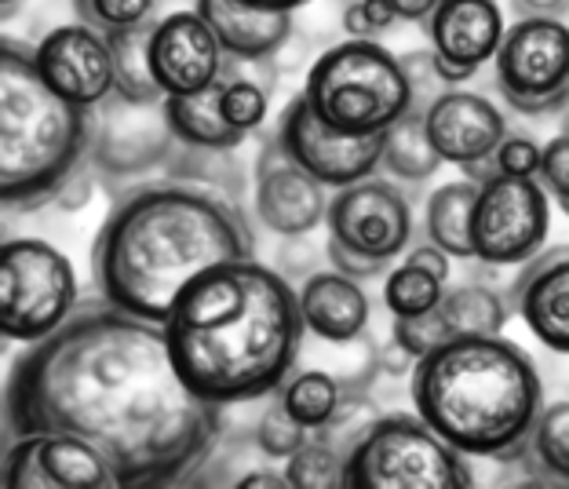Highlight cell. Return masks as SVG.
Returning <instances> with one entry per match:
<instances>
[{
	"mask_svg": "<svg viewBox=\"0 0 569 489\" xmlns=\"http://www.w3.org/2000/svg\"><path fill=\"white\" fill-rule=\"evenodd\" d=\"M417 417L463 457L515 465L545 409L533 358L503 337H452L412 362Z\"/></svg>",
	"mask_w": 569,
	"mask_h": 489,
	"instance_id": "4",
	"label": "cell"
},
{
	"mask_svg": "<svg viewBox=\"0 0 569 489\" xmlns=\"http://www.w3.org/2000/svg\"><path fill=\"white\" fill-rule=\"evenodd\" d=\"M478 183L475 179H457V183L438 187L423 204V234L452 260H475L471 244V212H475Z\"/></svg>",
	"mask_w": 569,
	"mask_h": 489,
	"instance_id": "24",
	"label": "cell"
},
{
	"mask_svg": "<svg viewBox=\"0 0 569 489\" xmlns=\"http://www.w3.org/2000/svg\"><path fill=\"white\" fill-rule=\"evenodd\" d=\"M256 449L267 457V460H289L296 449H303L310 439H315V431L303 428L300 420H296L289 409L281 406V398L274 395V402L263 409V417L256 420Z\"/></svg>",
	"mask_w": 569,
	"mask_h": 489,
	"instance_id": "33",
	"label": "cell"
},
{
	"mask_svg": "<svg viewBox=\"0 0 569 489\" xmlns=\"http://www.w3.org/2000/svg\"><path fill=\"white\" fill-rule=\"evenodd\" d=\"M37 70L51 84V92L96 110L102 99L113 96V51L107 33L92 30L88 22L56 26L41 44L33 48Z\"/></svg>",
	"mask_w": 569,
	"mask_h": 489,
	"instance_id": "17",
	"label": "cell"
},
{
	"mask_svg": "<svg viewBox=\"0 0 569 489\" xmlns=\"http://www.w3.org/2000/svg\"><path fill=\"white\" fill-rule=\"evenodd\" d=\"M92 147V110L51 92L33 48L0 44V201L33 212L56 201Z\"/></svg>",
	"mask_w": 569,
	"mask_h": 489,
	"instance_id": "5",
	"label": "cell"
},
{
	"mask_svg": "<svg viewBox=\"0 0 569 489\" xmlns=\"http://www.w3.org/2000/svg\"><path fill=\"white\" fill-rule=\"evenodd\" d=\"M252 209L270 234L284 241L307 238L318 223H326L329 187H321L278 136H267L252 164Z\"/></svg>",
	"mask_w": 569,
	"mask_h": 489,
	"instance_id": "14",
	"label": "cell"
},
{
	"mask_svg": "<svg viewBox=\"0 0 569 489\" xmlns=\"http://www.w3.org/2000/svg\"><path fill=\"white\" fill-rule=\"evenodd\" d=\"M468 457L417 413H380L347 457V489H471Z\"/></svg>",
	"mask_w": 569,
	"mask_h": 489,
	"instance_id": "7",
	"label": "cell"
},
{
	"mask_svg": "<svg viewBox=\"0 0 569 489\" xmlns=\"http://www.w3.org/2000/svg\"><path fill=\"white\" fill-rule=\"evenodd\" d=\"M284 479L292 489H347V457L340 449L310 439L284 460Z\"/></svg>",
	"mask_w": 569,
	"mask_h": 489,
	"instance_id": "32",
	"label": "cell"
},
{
	"mask_svg": "<svg viewBox=\"0 0 569 489\" xmlns=\"http://www.w3.org/2000/svg\"><path fill=\"white\" fill-rule=\"evenodd\" d=\"M300 296V315L307 332L318 340L347 347L369 332L372 321V300L361 289L358 278H347L340 270H310L303 286L296 289Z\"/></svg>",
	"mask_w": 569,
	"mask_h": 489,
	"instance_id": "21",
	"label": "cell"
},
{
	"mask_svg": "<svg viewBox=\"0 0 569 489\" xmlns=\"http://www.w3.org/2000/svg\"><path fill=\"white\" fill-rule=\"evenodd\" d=\"M150 62L164 96H201L223 77L230 56L198 8L158 19L150 41Z\"/></svg>",
	"mask_w": 569,
	"mask_h": 489,
	"instance_id": "16",
	"label": "cell"
},
{
	"mask_svg": "<svg viewBox=\"0 0 569 489\" xmlns=\"http://www.w3.org/2000/svg\"><path fill=\"white\" fill-rule=\"evenodd\" d=\"M88 198H92V176H84V164H81V169H77V172L67 179V183H62V190H59L56 201H51V204H59V209L73 212V209H84Z\"/></svg>",
	"mask_w": 569,
	"mask_h": 489,
	"instance_id": "40",
	"label": "cell"
},
{
	"mask_svg": "<svg viewBox=\"0 0 569 489\" xmlns=\"http://www.w3.org/2000/svg\"><path fill=\"white\" fill-rule=\"evenodd\" d=\"M193 8L216 30L227 56L238 62L274 59L292 33V16L252 8L244 0H193Z\"/></svg>",
	"mask_w": 569,
	"mask_h": 489,
	"instance_id": "22",
	"label": "cell"
},
{
	"mask_svg": "<svg viewBox=\"0 0 569 489\" xmlns=\"http://www.w3.org/2000/svg\"><path fill=\"white\" fill-rule=\"evenodd\" d=\"M540 187L548 190V198L555 204L569 201V132H559L545 147V158H540Z\"/></svg>",
	"mask_w": 569,
	"mask_h": 489,
	"instance_id": "39",
	"label": "cell"
},
{
	"mask_svg": "<svg viewBox=\"0 0 569 489\" xmlns=\"http://www.w3.org/2000/svg\"><path fill=\"white\" fill-rule=\"evenodd\" d=\"M377 406L369 402L366 395H358V391H347L343 395V402H340V409L332 413V420L326 423V428H318L315 431V439L318 442H326V446H332V449H340L343 457H351V449L366 439L369 435V428L377 423Z\"/></svg>",
	"mask_w": 569,
	"mask_h": 489,
	"instance_id": "34",
	"label": "cell"
},
{
	"mask_svg": "<svg viewBox=\"0 0 569 489\" xmlns=\"http://www.w3.org/2000/svg\"><path fill=\"white\" fill-rule=\"evenodd\" d=\"M391 8L398 11V19L402 22H427L431 19V11L438 8V0H391Z\"/></svg>",
	"mask_w": 569,
	"mask_h": 489,
	"instance_id": "43",
	"label": "cell"
},
{
	"mask_svg": "<svg viewBox=\"0 0 569 489\" xmlns=\"http://www.w3.org/2000/svg\"><path fill=\"white\" fill-rule=\"evenodd\" d=\"M16 4H19V0H0V11H4V19L11 16V11H16Z\"/></svg>",
	"mask_w": 569,
	"mask_h": 489,
	"instance_id": "46",
	"label": "cell"
},
{
	"mask_svg": "<svg viewBox=\"0 0 569 489\" xmlns=\"http://www.w3.org/2000/svg\"><path fill=\"white\" fill-rule=\"evenodd\" d=\"M249 256H256V234L238 198L164 176L136 183L113 201L92 244V278L102 300L164 321L193 278Z\"/></svg>",
	"mask_w": 569,
	"mask_h": 489,
	"instance_id": "3",
	"label": "cell"
},
{
	"mask_svg": "<svg viewBox=\"0 0 569 489\" xmlns=\"http://www.w3.org/2000/svg\"><path fill=\"white\" fill-rule=\"evenodd\" d=\"M427 139L438 150V158L457 169L489 161L500 139L508 136V118L486 96L468 88H449L423 113Z\"/></svg>",
	"mask_w": 569,
	"mask_h": 489,
	"instance_id": "18",
	"label": "cell"
},
{
	"mask_svg": "<svg viewBox=\"0 0 569 489\" xmlns=\"http://www.w3.org/2000/svg\"><path fill=\"white\" fill-rule=\"evenodd\" d=\"M329 267L347 278H377L412 241L409 198L391 179H361L355 187L332 190L329 212Z\"/></svg>",
	"mask_w": 569,
	"mask_h": 489,
	"instance_id": "8",
	"label": "cell"
},
{
	"mask_svg": "<svg viewBox=\"0 0 569 489\" xmlns=\"http://www.w3.org/2000/svg\"><path fill=\"white\" fill-rule=\"evenodd\" d=\"M307 102L343 136H383L412 107V84L391 51L377 41H343L307 73Z\"/></svg>",
	"mask_w": 569,
	"mask_h": 489,
	"instance_id": "6",
	"label": "cell"
},
{
	"mask_svg": "<svg viewBox=\"0 0 569 489\" xmlns=\"http://www.w3.org/2000/svg\"><path fill=\"white\" fill-rule=\"evenodd\" d=\"M67 431L92 442L118 489L187 482L223 435V409L193 395L168 355L161 321L110 300L77 311L16 358L4 388V439Z\"/></svg>",
	"mask_w": 569,
	"mask_h": 489,
	"instance_id": "1",
	"label": "cell"
},
{
	"mask_svg": "<svg viewBox=\"0 0 569 489\" xmlns=\"http://www.w3.org/2000/svg\"><path fill=\"white\" fill-rule=\"evenodd\" d=\"M559 209H562V212L569 216V201H562V204H559Z\"/></svg>",
	"mask_w": 569,
	"mask_h": 489,
	"instance_id": "47",
	"label": "cell"
},
{
	"mask_svg": "<svg viewBox=\"0 0 569 489\" xmlns=\"http://www.w3.org/2000/svg\"><path fill=\"white\" fill-rule=\"evenodd\" d=\"M343 383L326 369H292V377L281 383V406L303 423V428L318 431L332 420V413L343 402Z\"/></svg>",
	"mask_w": 569,
	"mask_h": 489,
	"instance_id": "30",
	"label": "cell"
},
{
	"mask_svg": "<svg viewBox=\"0 0 569 489\" xmlns=\"http://www.w3.org/2000/svg\"><path fill=\"white\" fill-rule=\"evenodd\" d=\"M260 62H238L230 59V73H227V88L223 99H219V110H223L227 124L241 136H252L256 128L263 124L267 110H270V84H274V67L263 77H256Z\"/></svg>",
	"mask_w": 569,
	"mask_h": 489,
	"instance_id": "29",
	"label": "cell"
},
{
	"mask_svg": "<svg viewBox=\"0 0 569 489\" xmlns=\"http://www.w3.org/2000/svg\"><path fill=\"white\" fill-rule=\"evenodd\" d=\"M73 263L41 238H11L0 249V332L8 343L30 347L67 321L77 296Z\"/></svg>",
	"mask_w": 569,
	"mask_h": 489,
	"instance_id": "9",
	"label": "cell"
},
{
	"mask_svg": "<svg viewBox=\"0 0 569 489\" xmlns=\"http://www.w3.org/2000/svg\"><path fill=\"white\" fill-rule=\"evenodd\" d=\"M398 22V11L391 8V0H351L343 8V30L355 41H377L380 33H387Z\"/></svg>",
	"mask_w": 569,
	"mask_h": 489,
	"instance_id": "37",
	"label": "cell"
},
{
	"mask_svg": "<svg viewBox=\"0 0 569 489\" xmlns=\"http://www.w3.org/2000/svg\"><path fill=\"white\" fill-rule=\"evenodd\" d=\"M153 26H158V19H147L139 26H128V30L107 33L110 51H113V81H118L113 92L132 99V102H161L164 99L158 77H153V62H150Z\"/></svg>",
	"mask_w": 569,
	"mask_h": 489,
	"instance_id": "27",
	"label": "cell"
},
{
	"mask_svg": "<svg viewBox=\"0 0 569 489\" xmlns=\"http://www.w3.org/2000/svg\"><path fill=\"white\" fill-rule=\"evenodd\" d=\"M153 4L158 0H73L77 19L88 22L99 33H113V30H128V26H139L153 19Z\"/></svg>",
	"mask_w": 569,
	"mask_h": 489,
	"instance_id": "35",
	"label": "cell"
},
{
	"mask_svg": "<svg viewBox=\"0 0 569 489\" xmlns=\"http://www.w3.org/2000/svg\"><path fill=\"white\" fill-rule=\"evenodd\" d=\"M540 158H545V147H540L537 139L508 128V136H503L500 147L493 150V169L503 176H537Z\"/></svg>",
	"mask_w": 569,
	"mask_h": 489,
	"instance_id": "38",
	"label": "cell"
},
{
	"mask_svg": "<svg viewBox=\"0 0 569 489\" xmlns=\"http://www.w3.org/2000/svg\"><path fill=\"white\" fill-rule=\"evenodd\" d=\"M446 286L438 275H431L427 267L402 260L383 281V307L391 311V318H417L435 311L438 300L446 296Z\"/></svg>",
	"mask_w": 569,
	"mask_h": 489,
	"instance_id": "31",
	"label": "cell"
},
{
	"mask_svg": "<svg viewBox=\"0 0 569 489\" xmlns=\"http://www.w3.org/2000/svg\"><path fill=\"white\" fill-rule=\"evenodd\" d=\"M438 311H442L452 337H500L511 318L508 300H500V292L493 289L475 286V281L457 289L446 286V296L438 300Z\"/></svg>",
	"mask_w": 569,
	"mask_h": 489,
	"instance_id": "28",
	"label": "cell"
},
{
	"mask_svg": "<svg viewBox=\"0 0 569 489\" xmlns=\"http://www.w3.org/2000/svg\"><path fill=\"white\" fill-rule=\"evenodd\" d=\"M274 136H278V143L289 150L321 187H329V190L355 187V183H361V179L380 172L383 136H343V132H336L332 124H326L318 118L303 92L296 99H289V107L281 110Z\"/></svg>",
	"mask_w": 569,
	"mask_h": 489,
	"instance_id": "13",
	"label": "cell"
},
{
	"mask_svg": "<svg viewBox=\"0 0 569 489\" xmlns=\"http://www.w3.org/2000/svg\"><path fill=\"white\" fill-rule=\"evenodd\" d=\"M244 4H252V8H263V11H281V16H292L296 8L310 4V0H244Z\"/></svg>",
	"mask_w": 569,
	"mask_h": 489,
	"instance_id": "45",
	"label": "cell"
},
{
	"mask_svg": "<svg viewBox=\"0 0 569 489\" xmlns=\"http://www.w3.org/2000/svg\"><path fill=\"white\" fill-rule=\"evenodd\" d=\"M423 113L427 110L412 102L406 118L383 132L380 169L387 176H395L398 183H423V179H431L446 164L442 158H438V150L431 147V139H427Z\"/></svg>",
	"mask_w": 569,
	"mask_h": 489,
	"instance_id": "26",
	"label": "cell"
},
{
	"mask_svg": "<svg viewBox=\"0 0 569 489\" xmlns=\"http://www.w3.org/2000/svg\"><path fill=\"white\" fill-rule=\"evenodd\" d=\"M234 486H241V489H292L289 479H284V468L281 471H249V475H241Z\"/></svg>",
	"mask_w": 569,
	"mask_h": 489,
	"instance_id": "44",
	"label": "cell"
},
{
	"mask_svg": "<svg viewBox=\"0 0 569 489\" xmlns=\"http://www.w3.org/2000/svg\"><path fill=\"white\" fill-rule=\"evenodd\" d=\"M503 16L497 0H438L423 33L438 59L463 77H475L497 56L503 41Z\"/></svg>",
	"mask_w": 569,
	"mask_h": 489,
	"instance_id": "20",
	"label": "cell"
},
{
	"mask_svg": "<svg viewBox=\"0 0 569 489\" xmlns=\"http://www.w3.org/2000/svg\"><path fill=\"white\" fill-rule=\"evenodd\" d=\"M515 19H562L569 0H511Z\"/></svg>",
	"mask_w": 569,
	"mask_h": 489,
	"instance_id": "42",
	"label": "cell"
},
{
	"mask_svg": "<svg viewBox=\"0 0 569 489\" xmlns=\"http://www.w3.org/2000/svg\"><path fill=\"white\" fill-rule=\"evenodd\" d=\"M500 99L522 118H555L569 107V26L562 19H515L493 56Z\"/></svg>",
	"mask_w": 569,
	"mask_h": 489,
	"instance_id": "10",
	"label": "cell"
},
{
	"mask_svg": "<svg viewBox=\"0 0 569 489\" xmlns=\"http://www.w3.org/2000/svg\"><path fill=\"white\" fill-rule=\"evenodd\" d=\"M227 73H230V62L223 77L201 96H164V113H168V124H172L176 139L183 147H198V150H238L244 139L227 124L223 110H219V99H223V88H227Z\"/></svg>",
	"mask_w": 569,
	"mask_h": 489,
	"instance_id": "23",
	"label": "cell"
},
{
	"mask_svg": "<svg viewBox=\"0 0 569 489\" xmlns=\"http://www.w3.org/2000/svg\"><path fill=\"white\" fill-rule=\"evenodd\" d=\"M551 227V198L537 176L493 172L478 183L471 212L475 263L522 267L545 249Z\"/></svg>",
	"mask_w": 569,
	"mask_h": 489,
	"instance_id": "11",
	"label": "cell"
},
{
	"mask_svg": "<svg viewBox=\"0 0 569 489\" xmlns=\"http://www.w3.org/2000/svg\"><path fill=\"white\" fill-rule=\"evenodd\" d=\"M406 260H412V263L427 267V270H431V275H438L442 281H449V275H452V256L438 249L435 241H420L417 249H409Z\"/></svg>",
	"mask_w": 569,
	"mask_h": 489,
	"instance_id": "41",
	"label": "cell"
},
{
	"mask_svg": "<svg viewBox=\"0 0 569 489\" xmlns=\"http://www.w3.org/2000/svg\"><path fill=\"white\" fill-rule=\"evenodd\" d=\"M508 307L555 355H569V244L540 249L515 275Z\"/></svg>",
	"mask_w": 569,
	"mask_h": 489,
	"instance_id": "19",
	"label": "cell"
},
{
	"mask_svg": "<svg viewBox=\"0 0 569 489\" xmlns=\"http://www.w3.org/2000/svg\"><path fill=\"white\" fill-rule=\"evenodd\" d=\"M118 479L92 442L33 431L4 442V489H113Z\"/></svg>",
	"mask_w": 569,
	"mask_h": 489,
	"instance_id": "15",
	"label": "cell"
},
{
	"mask_svg": "<svg viewBox=\"0 0 569 489\" xmlns=\"http://www.w3.org/2000/svg\"><path fill=\"white\" fill-rule=\"evenodd\" d=\"M391 340L402 347L406 355L412 358H423L427 351H435V347H442L452 340V329L446 326L442 311H427V315H417V318H395V329H391Z\"/></svg>",
	"mask_w": 569,
	"mask_h": 489,
	"instance_id": "36",
	"label": "cell"
},
{
	"mask_svg": "<svg viewBox=\"0 0 569 489\" xmlns=\"http://www.w3.org/2000/svg\"><path fill=\"white\" fill-rule=\"evenodd\" d=\"M179 139L161 102H132L113 92L92 110V158L107 179H139L172 161Z\"/></svg>",
	"mask_w": 569,
	"mask_h": 489,
	"instance_id": "12",
	"label": "cell"
},
{
	"mask_svg": "<svg viewBox=\"0 0 569 489\" xmlns=\"http://www.w3.org/2000/svg\"><path fill=\"white\" fill-rule=\"evenodd\" d=\"M161 326L176 372L219 409L278 395L307 337L292 281L256 256L198 275Z\"/></svg>",
	"mask_w": 569,
	"mask_h": 489,
	"instance_id": "2",
	"label": "cell"
},
{
	"mask_svg": "<svg viewBox=\"0 0 569 489\" xmlns=\"http://www.w3.org/2000/svg\"><path fill=\"white\" fill-rule=\"evenodd\" d=\"M515 468L533 471V482L569 486V398L540 409Z\"/></svg>",
	"mask_w": 569,
	"mask_h": 489,
	"instance_id": "25",
	"label": "cell"
}]
</instances>
